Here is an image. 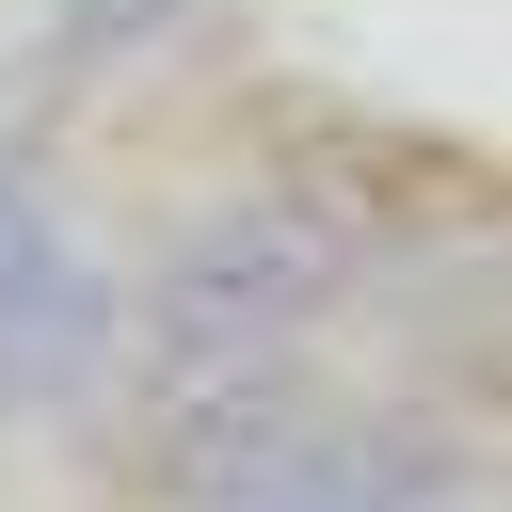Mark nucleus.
<instances>
[{"instance_id":"20e7f679","label":"nucleus","mask_w":512,"mask_h":512,"mask_svg":"<svg viewBox=\"0 0 512 512\" xmlns=\"http://www.w3.org/2000/svg\"><path fill=\"white\" fill-rule=\"evenodd\" d=\"M128 384H144V464H160V496H176V512H192L240 448H272V432L320 400V368H304V352H144Z\"/></svg>"},{"instance_id":"39448f33","label":"nucleus","mask_w":512,"mask_h":512,"mask_svg":"<svg viewBox=\"0 0 512 512\" xmlns=\"http://www.w3.org/2000/svg\"><path fill=\"white\" fill-rule=\"evenodd\" d=\"M48 224H64V208H48V176H32V144H0V272H16V256L48 240Z\"/></svg>"},{"instance_id":"f03ea898","label":"nucleus","mask_w":512,"mask_h":512,"mask_svg":"<svg viewBox=\"0 0 512 512\" xmlns=\"http://www.w3.org/2000/svg\"><path fill=\"white\" fill-rule=\"evenodd\" d=\"M480 496V448H448L432 416H384V400H304L272 448H240L192 512H464Z\"/></svg>"},{"instance_id":"7ed1b4c3","label":"nucleus","mask_w":512,"mask_h":512,"mask_svg":"<svg viewBox=\"0 0 512 512\" xmlns=\"http://www.w3.org/2000/svg\"><path fill=\"white\" fill-rule=\"evenodd\" d=\"M112 384H128V288H112V256H96L80 224H48V240L0 272V432L80 416V400H112Z\"/></svg>"},{"instance_id":"423d86ee","label":"nucleus","mask_w":512,"mask_h":512,"mask_svg":"<svg viewBox=\"0 0 512 512\" xmlns=\"http://www.w3.org/2000/svg\"><path fill=\"white\" fill-rule=\"evenodd\" d=\"M176 0H64V48H144Z\"/></svg>"},{"instance_id":"f257e3e1","label":"nucleus","mask_w":512,"mask_h":512,"mask_svg":"<svg viewBox=\"0 0 512 512\" xmlns=\"http://www.w3.org/2000/svg\"><path fill=\"white\" fill-rule=\"evenodd\" d=\"M352 304V224L320 192H224L144 272V352H304Z\"/></svg>"}]
</instances>
